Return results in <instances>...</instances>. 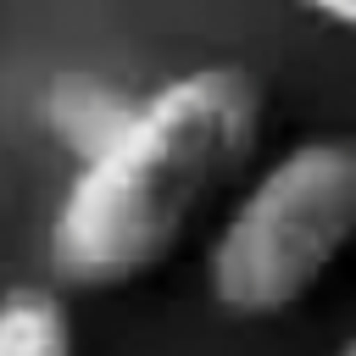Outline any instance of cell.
Returning <instances> with one entry per match:
<instances>
[{
	"label": "cell",
	"mask_w": 356,
	"mask_h": 356,
	"mask_svg": "<svg viewBox=\"0 0 356 356\" xmlns=\"http://www.w3.org/2000/svg\"><path fill=\"white\" fill-rule=\"evenodd\" d=\"M261 139V83L234 61L189 67L139 95L134 117L95 156L72 161L44 222L50 278L117 289L156 273L200 211L250 172Z\"/></svg>",
	"instance_id": "obj_1"
},
{
	"label": "cell",
	"mask_w": 356,
	"mask_h": 356,
	"mask_svg": "<svg viewBox=\"0 0 356 356\" xmlns=\"http://www.w3.org/2000/svg\"><path fill=\"white\" fill-rule=\"evenodd\" d=\"M356 245V145L295 139L234 184L206 239V295L217 312L261 323L300 306Z\"/></svg>",
	"instance_id": "obj_2"
},
{
	"label": "cell",
	"mask_w": 356,
	"mask_h": 356,
	"mask_svg": "<svg viewBox=\"0 0 356 356\" xmlns=\"http://www.w3.org/2000/svg\"><path fill=\"white\" fill-rule=\"evenodd\" d=\"M134 106H139V95L100 72H61L39 95V122L72 161H83L106 139H117V128L134 117Z\"/></svg>",
	"instance_id": "obj_3"
},
{
	"label": "cell",
	"mask_w": 356,
	"mask_h": 356,
	"mask_svg": "<svg viewBox=\"0 0 356 356\" xmlns=\"http://www.w3.org/2000/svg\"><path fill=\"white\" fill-rule=\"evenodd\" d=\"M0 356H78L67 295L50 284L0 289Z\"/></svg>",
	"instance_id": "obj_4"
},
{
	"label": "cell",
	"mask_w": 356,
	"mask_h": 356,
	"mask_svg": "<svg viewBox=\"0 0 356 356\" xmlns=\"http://www.w3.org/2000/svg\"><path fill=\"white\" fill-rule=\"evenodd\" d=\"M300 11H312L317 22L339 28V33H356V0H295Z\"/></svg>",
	"instance_id": "obj_5"
},
{
	"label": "cell",
	"mask_w": 356,
	"mask_h": 356,
	"mask_svg": "<svg viewBox=\"0 0 356 356\" xmlns=\"http://www.w3.org/2000/svg\"><path fill=\"white\" fill-rule=\"evenodd\" d=\"M334 356H356V334H350V339H345V345H339Z\"/></svg>",
	"instance_id": "obj_6"
}]
</instances>
